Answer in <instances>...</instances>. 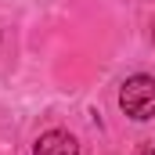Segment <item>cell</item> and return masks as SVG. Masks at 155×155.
Segmentation results:
<instances>
[{
    "label": "cell",
    "instance_id": "obj_2",
    "mask_svg": "<svg viewBox=\"0 0 155 155\" xmlns=\"http://www.w3.org/2000/svg\"><path fill=\"white\" fill-rule=\"evenodd\" d=\"M33 155H79V144L72 134H65V130H51V134H43L36 141V152Z\"/></svg>",
    "mask_w": 155,
    "mask_h": 155
},
{
    "label": "cell",
    "instance_id": "obj_1",
    "mask_svg": "<svg viewBox=\"0 0 155 155\" xmlns=\"http://www.w3.org/2000/svg\"><path fill=\"white\" fill-rule=\"evenodd\" d=\"M119 105L130 119H152L155 116V79L152 76H130L119 90Z\"/></svg>",
    "mask_w": 155,
    "mask_h": 155
},
{
    "label": "cell",
    "instance_id": "obj_3",
    "mask_svg": "<svg viewBox=\"0 0 155 155\" xmlns=\"http://www.w3.org/2000/svg\"><path fill=\"white\" fill-rule=\"evenodd\" d=\"M144 155H155V148H144Z\"/></svg>",
    "mask_w": 155,
    "mask_h": 155
},
{
    "label": "cell",
    "instance_id": "obj_4",
    "mask_svg": "<svg viewBox=\"0 0 155 155\" xmlns=\"http://www.w3.org/2000/svg\"><path fill=\"white\" fill-rule=\"evenodd\" d=\"M152 40H155V25H152Z\"/></svg>",
    "mask_w": 155,
    "mask_h": 155
}]
</instances>
